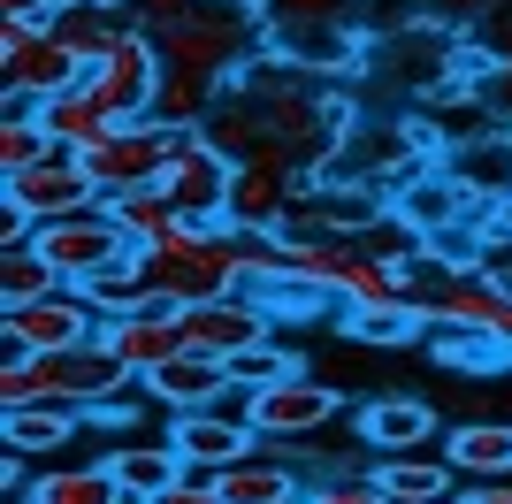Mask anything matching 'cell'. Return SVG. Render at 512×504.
<instances>
[{
	"label": "cell",
	"instance_id": "6da1fadb",
	"mask_svg": "<svg viewBox=\"0 0 512 504\" xmlns=\"http://www.w3.org/2000/svg\"><path fill=\"white\" fill-rule=\"evenodd\" d=\"M199 130L230 161H283L299 176H329L344 153V107L329 100V77L291 62V54L245 62L222 84V100H214V115Z\"/></svg>",
	"mask_w": 512,
	"mask_h": 504
},
{
	"label": "cell",
	"instance_id": "7a4b0ae2",
	"mask_svg": "<svg viewBox=\"0 0 512 504\" xmlns=\"http://www.w3.org/2000/svg\"><path fill=\"white\" fill-rule=\"evenodd\" d=\"M123 8L161 46V62L207 69L222 84L268 54V8L260 0H123Z\"/></svg>",
	"mask_w": 512,
	"mask_h": 504
},
{
	"label": "cell",
	"instance_id": "3957f363",
	"mask_svg": "<svg viewBox=\"0 0 512 504\" xmlns=\"http://www.w3.org/2000/svg\"><path fill=\"white\" fill-rule=\"evenodd\" d=\"M138 252H146V283L169 306L253 291V237L237 230V222H184L169 245H138Z\"/></svg>",
	"mask_w": 512,
	"mask_h": 504
},
{
	"label": "cell",
	"instance_id": "277c9868",
	"mask_svg": "<svg viewBox=\"0 0 512 504\" xmlns=\"http://www.w3.org/2000/svg\"><path fill=\"white\" fill-rule=\"evenodd\" d=\"M406 306L428 329H490L512 344V283L490 260H451V252H421L406 268Z\"/></svg>",
	"mask_w": 512,
	"mask_h": 504
},
{
	"label": "cell",
	"instance_id": "5b68a950",
	"mask_svg": "<svg viewBox=\"0 0 512 504\" xmlns=\"http://www.w3.org/2000/svg\"><path fill=\"white\" fill-rule=\"evenodd\" d=\"M130 382L138 375L115 359V344L92 336V344H69V352H16L8 367H0V405L62 398V405H85V413H107Z\"/></svg>",
	"mask_w": 512,
	"mask_h": 504
},
{
	"label": "cell",
	"instance_id": "8992f818",
	"mask_svg": "<svg viewBox=\"0 0 512 504\" xmlns=\"http://www.w3.org/2000/svg\"><path fill=\"white\" fill-rule=\"evenodd\" d=\"M0 84H8V107H39L69 84H85V54L54 39V23H0Z\"/></svg>",
	"mask_w": 512,
	"mask_h": 504
},
{
	"label": "cell",
	"instance_id": "52a82bcc",
	"mask_svg": "<svg viewBox=\"0 0 512 504\" xmlns=\"http://www.w3.org/2000/svg\"><path fill=\"white\" fill-rule=\"evenodd\" d=\"M31 245L54 260V275H62V283H92L107 260H123V252H130V230L115 222V207H107V199H92V207H77V214L39 222V230H31Z\"/></svg>",
	"mask_w": 512,
	"mask_h": 504
},
{
	"label": "cell",
	"instance_id": "ba28073f",
	"mask_svg": "<svg viewBox=\"0 0 512 504\" xmlns=\"http://www.w3.org/2000/svg\"><path fill=\"white\" fill-rule=\"evenodd\" d=\"M230 184H237V161L214 146L207 130H176V153L161 168V191H169L176 207L192 214V222H222L230 214Z\"/></svg>",
	"mask_w": 512,
	"mask_h": 504
},
{
	"label": "cell",
	"instance_id": "9c48e42d",
	"mask_svg": "<svg viewBox=\"0 0 512 504\" xmlns=\"http://www.w3.org/2000/svg\"><path fill=\"white\" fill-rule=\"evenodd\" d=\"M169 153H176V130H169V123H153V115H130L115 138H100V146L85 153V168H92V184H100V199H115V191L161 184Z\"/></svg>",
	"mask_w": 512,
	"mask_h": 504
},
{
	"label": "cell",
	"instance_id": "30bf717a",
	"mask_svg": "<svg viewBox=\"0 0 512 504\" xmlns=\"http://www.w3.org/2000/svg\"><path fill=\"white\" fill-rule=\"evenodd\" d=\"M0 184H8V207L31 214V230L54 222V214H77V207L100 199V184H92V168H85V153H77V146H54L46 161L16 168V176H0Z\"/></svg>",
	"mask_w": 512,
	"mask_h": 504
},
{
	"label": "cell",
	"instance_id": "8fae6325",
	"mask_svg": "<svg viewBox=\"0 0 512 504\" xmlns=\"http://www.w3.org/2000/svg\"><path fill=\"white\" fill-rule=\"evenodd\" d=\"M92 336H100V306L77 283L8 306V359L16 352H69V344H92Z\"/></svg>",
	"mask_w": 512,
	"mask_h": 504
},
{
	"label": "cell",
	"instance_id": "7c38bea8",
	"mask_svg": "<svg viewBox=\"0 0 512 504\" xmlns=\"http://www.w3.org/2000/svg\"><path fill=\"white\" fill-rule=\"evenodd\" d=\"M169 443H176V459H184V474L192 482H214L230 459H245V451H260V428L253 420H230L222 405H199V413H176L169 420Z\"/></svg>",
	"mask_w": 512,
	"mask_h": 504
},
{
	"label": "cell",
	"instance_id": "4fadbf2b",
	"mask_svg": "<svg viewBox=\"0 0 512 504\" xmlns=\"http://www.w3.org/2000/svg\"><path fill=\"white\" fill-rule=\"evenodd\" d=\"M176 321H184V344H192V352H214V359L276 336V314H268L253 291H222V298H199V306H176Z\"/></svg>",
	"mask_w": 512,
	"mask_h": 504
},
{
	"label": "cell",
	"instance_id": "5bb4252c",
	"mask_svg": "<svg viewBox=\"0 0 512 504\" xmlns=\"http://www.w3.org/2000/svg\"><path fill=\"white\" fill-rule=\"evenodd\" d=\"M161 69H169V62H161V46H153L146 31L130 23L123 39H115V46L100 54V62L85 69V84L100 92L107 107H115V115H146V107H153V92H161Z\"/></svg>",
	"mask_w": 512,
	"mask_h": 504
},
{
	"label": "cell",
	"instance_id": "9a60e30c",
	"mask_svg": "<svg viewBox=\"0 0 512 504\" xmlns=\"http://www.w3.org/2000/svg\"><path fill=\"white\" fill-rule=\"evenodd\" d=\"M337 420V390L329 382H314L299 367V375H283V382H268V390H253V428L268 443H299V436H321Z\"/></svg>",
	"mask_w": 512,
	"mask_h": 504
},
{
	"label": "cell",
	"instance_id": "2e32d148",
	"mask_svg": "<svg viewBox=\"0 0 512 504\" xmlns=\"http://www.w3.org/2000/svg\"><path fill=\"white\" fill-rule=\"evenodd\" d=\"M306 176L283 161H237V184H230V214L222 222H237V230H283L291 222V207H299Z\"/></svg>",
	"mask_w": 512,
	"mask_h": 504
},
{
	"label": "cell",
	"instance_id": "e0dca14e",
	"mask_svg": "<svg viewBox=\"0 0 512 504\" xmlns=\"http://www.w3.org/2000/svg\"><path fill=\"white\" fill-rule=\"evenodd\" d=\"M100 336L115 344V359H123L130 375L146 382L153 367H169L176 352H192L184 344V321H176V306H146V314H115V321H100Z\"/></svg>",
	"mask_w": 512,
	"mask_h": 504
},
{
	"label": "cell",
	"instance_id": "ac0fdd59",
	"mask_svg": "<svg viewBox=\"0 0 512 504\" xmlns=\"http://www.w3.org/2000/svg\"><path fill=\"white\" fill-rule=\"evenodd\" d=\"M138 390H146L153 405H169V413H199V405H214L222 390H230V359H214V352H176L169 367H153Z\"/></svg>",
	"mask_w": 512,
	"mask_h": 504
},
{
	"label": "cell",
	"instance_id": "d6986e66",
	"mask_svg": "<svg viewBox=\"0 0 512 504\" xmlns=\"http://www.w3.org/2000/svg\"><path fill=\"white\" fill-rule=\"evenodd\" d=\"M39 123H46V138H54V146L92 153L100 138H115L130 115H115V107H107L92 84H69V92H54V100H39Z\"/></svg>",
	"mask_w": 512,
	"mask_h": 504
},
{
	"label": "cell",
	"instance_id": "ffe728a7",
	"mask_svg": "<svg viewBox=\"0 0 512 504\" xmlns=\"http://www.w3.org/2000/svg\"><path fill=\"white\" fill-rule=\"evenodd\" d=\"M214 489H222V504H299L306 482L291 459H268V451H245V459H230L222 474H214Z\"/></svg>",
	"mask_w": 512,
	"mask_h": 504
},
{
	"label": "cell",
	"instance_id": "44dd1931",
	"mask_svg": "<svg viewBox=\"0 0 512 504\" xmlns=\"http://www.w3.org/2000/svg\"><path fill=\"white\" fill-rule=\"evenodd\" d=\"M383 482L390 504H444L459 497V466L451 459H421V451H383V466H367Z\"/></svg>",
	"mask_w": 512,
	"mask_h": 504
},
{
	"label": "cell",
	"instance_id": "7402d4cb",
	"mask_svg": "<svg viewBox=\"0 0 512 504\" xmlns=\"http://www.w3.org/2000/svg\"><path fill=\"white\" fill-rule=\"evenodd\" d=\"M46 23H54V39L77 46V54H85V69H92L107 46L130 31V8H123V0H54V16H46Z\"/></svg>",
	"mask_w": 512,
	"mask_h": 504
},
{
	"label": "cell",
	"instance_id": "603a6c76",
	"mask_svg": "<svg viewBox=\"0 0 512 504\" xmlns=\"http://www.w3.org/2000/svg\"><path fill=\"white\" fill-rule=\"evenodd\" d=\"M0 428H8V451H23V459H46V451H62V443L85 428V405H62V398L8 405V413H0Z\"/></svg>",
	"mask_w": 512,
	"mask_h": 504
},
{
	"label": "cell",
	"instance_id": "cb8c5ba5",
	"mask_svg": "<svg viewBox=\"0 0 512 504\" xmlns=\"http://www.w3.org/2000/svg\"><path fill=\"white\" fill-rule=\"evenodd\" d=\"M444 459L459 466V482H512V428L505 420H467L444 436Z\"/></svg>",
	"mask_w": 512,
	"mask_h": 504
},
{
	"label": "cell",
	"instance_id": "d4e9b609",
	"mask_svg": "<svg viewBox=\"0 0 512 504\" xmlns=\"http://www.w3.org/2000/svg\"><path fill=\"white\" fill-rule=\"evenodd\" d=\"M77 291L100 306V321H115V314H146V306H169V298L146 283V252H138V245H130L123 260H107V268L92 275V283H77Z\"/></svg>",
	"mask_w": 512,
	"mask_h": 504
},
{
	"label": "cell",
	"instance_id": "484cf974",
	"mask_svg": "<svg viewBox=\"0 0 512 504\" xmlns=\"http://www.w3.org/2000/svg\"><path fill=\"white\" fill-rule=\"evenodd\" d=\"M360 436L375 451H421L436 436V405L428 398H375V405H360Z\"/></svg>",
	"mask_w": 512,
	"mask_h": 504
},
{
	"label": "cell",
	"instance_id": "4316f807",
	"mask_svg": "<svg viewBox=\"0 0 512 504\" xmlns=\"http://www.w3.org/2000/svg\"><path fill=\"white\" fill-rule=\"evenodd\" d=\"M31 489H39V504H138L107 459H92V466H39Z\"/></svg>",
	"mask_w": 512,
	"mask_h": 504
},
{
	"label": "cell",
	"instance_id": "83f0119b",
	"mask_svg": "<svg viewBox=\"0 0 512 504\" xmlns=\"http://www.w3.org/2000/svg\"><path fill=\"white\" fill-rule=\"evenodd\" d=\"M214 100H222V77H207V69H161V92H153V123H169V130H199L214 115Z\"/></svg>",
	"mask_w": 512,
	"mask_h": 504
},
{
	"label": "cell",
	"instance_id": "f1b7e54d",
	"mask_svg": "<svg viewBox=\"0 0 512 504\" xmlns=\"http://www.w3.org/2000/svg\"><path fill=\"white\" fill-rule=\"evenodd\" d=\"M444 168L459 176V184H467V199H482V207H512V138H482V146H459Z\"/></svg>",
	"mask_w": 512,
	"mask_h": 504
},
{
	"label": "cell",
	"instance_id": "f546056e",
	"mask_svg": "<svg viewBox=\"0 0 512 504\" xmlns=\"http://www.w3.org/2000/svg\"><path fill=\"white\" fill-rule=\"evenodd\" d=\"M107 207H115V222H123V230H130V245H169V237L184 230V222H192V214L176 207V199H169V191H161V184L115 191Z\"/></svg>",
	"mask_w": 512,
	"mask_h": 504
},
{
	"label": "cell",
	"instance_id": "4dcf8cb0",
	"mask_svg": "<svg viewBox=\"0 0 512 504\" xmlns=\"http://www.w3.org/2000/svg\"><path fill=\"white\" fill-rule=\"evenodd\" d=\"M360 23H291V31H276V54H291V62H306V69H352L360 62V39H352Z\"/></svg>",
	"mask_w": 512,
	"mask_h": 504
},
{
	"label": "cell",
	"instance_id": "1f68e13d",
	"mask_svg": "<svg viewBox=\"0 0 512 504\" xmlns=\"http://www.w3.org/2000/svg\"><path fill=\"white\" fill-rule=\"evenodd\" d=\"M107 466L123 474V489H130L138 504L161 497V489L184 474V459H176V443H169V436H161V443H123V451H107Z\"/></svg>",
	"mask_w": 512,
	"mask_h": 504
},
{
	"label": "cell",
	"instance_id": "d6a6232c",
	"mask_svg": "<svg viewBox=\"0 0 512 504\" xmlns=\"http://www.w3.org/2000/svg\"><path fill=\"white\" fill-rule=\"evenodd\" d=\"M46 291H62L54 260H46L31 237H23V245H0V298H8V306H23V298H46Z\"/></svg>",
	"mask_w": 512,
	"mask_h": 504
},
{
	"label": "cell",
	"instance_id": "836d02e7",
	"mask_svg": "<svg viewBox=\"0 0 512 504\" xmlns=\"http://www.w3.org/2000/svg\"><path fill=\"white\" fill-rule=\"evenodd\" d=\"M54 153V138H46L39 107H0V176H16V168L46 161Z\"/></svg>",
	"mask_w": 512,
	"mask_h": 504
},
{
	"label": "cell",
	"instance_id": "e575fe53",
	"mask_svg": "<svg viewBox=\"0 0 512 504\" xmlns=\"http://www.w3.org/2000/svg\"><path fill=\"white\" fill-rule=\"evenodd\" d=\"M428 352L444 359V367H474V375H490V367H505V359H512V344H505V336H490V329H436V336H428Z\"/></svg>",
	"mask_w": 512,
	"mask_h": 504
},
{
	"label": "cell",
	"instance_id": "d590c367",
	"mask_svg": "<svg viewBox=\"0 0 512 504\" xmlns=\"http://www.w3.org/2000/svg\"><path fill=\"white\" fill-rule=\"evenodd\" d=\"M413 329H428V321L413 314L406 298H390V306H344V336L352 344H390V336H413Z\"/></svg>",
	"mask_w": 512,
	"mask_h": 504
},
{
	"label": "cell",
	"instance_id": "8d00e7d4",
	"mask_svg": "<svg viewBox=\"0 0 512 504\" xmlns=\"http://www.w3.org/2000/svg\"><path fill=\"white\" fill-rule=\"evenodd\" d=\"M283 375H299V352L276 344V336H260V344L230 352V382H245V390H268V382H283Z\"/></svg>",
	"mask_w": 512,
	"mask_h": 504
},
{
	"label": "cell",
	"instance_id": "74e56055",
	"mask_svg": "<svg viewBox=\"0 0 512 504\" xmlns=\"http://www.w3.org/2000/svg\"><path fill=\"white\" fill-rule=\"evenodd\" d=\"M253 298H260L276 321H314L321 306H329V291H321V283H306V275H268V283H253Z\"/></svg>",
	"mask_w": 512,
	"mask_h": 504
},
{
	"label": "cell",
	"instance_id": "f35d334b",
	"mask_svg": "<svg viewBox=\"0 0 512 504\" xmlns=\"http://www.w3.org/2000/svg\"><path fill=\"white\" fill-rule=\"evenodd\" d=\"M360 245L375 252V260H390V268H413V260H421V222H406V214H375V222H367L360 230Z\"/></svg>",
	"mask_w": 512,
	"mask_h": 504
},
{
	"label": "cell",
	"instance_id": "ab89813d",
	"mask_svg": "<svg viewBox=\"0 0 512 504\" xmlns=\"http://www.w3.org/2000/svg\"><path fill=\"white\" fill-rule=\"evenodd\" d=\"M268 8V31H291V23H360L367 0H260Z\"/></svg>",
	"mask_w": 512,
	"mask_h": 504
},
{
	"label": "cell",
	"instance_id": "60d3db41",
	"mask_svg": "<svg viewBox=\"0 0 512 504\" xmlns=\"http://www.w3.org/2000/svg\"><path fill=\"white\" fill-rule=\"evenodd\" d=\"M299 504H390V497H383L375 474H329V482H314Z\"/></svg>",
	"mask_w": 512,
	"mask_h": 504
},
{
	"label": "cell",
	"instance_id": "b9f144b4",
	"mask_svg": "<svg viewBox=\"0 0 512 504\" xmlns=\"http://www.w3.org/2000/svg\"><path fill=\"white\" fill-rule=\"evenodd\" d=\"M474 100H482V115H490V123L505 130V123H512V62H490V69H482Z\"/></svg>",
	"mask_w": 512,
	"mask_h": 504
},
{
	"label": "cell",
	"instance_id": "7bdbcfd3",
	"mask_svg": "<svg viewBox=\"0 0 512 504\" xmlns=\"http://www.w3.org/2000/svg\"><path fill=\"white\" fill-rule=\"evenodd\" d=\"M482 54H490V62H512V0H497L490 16H482Z\"/></svg>",
	"mask_w": 512,
	"mask_h": 504
},
{
	"label": "cell",
	"instance_id": "ee69618b",
	"mask_svg": "<svg viewBox=\"0 0 512 504\" xmlns=\"http://www.w3.org/2000/svg\"><path fill=\"white\" fill-rule=\"evenodd\" d=\"M146 504H222V489H214V482H192V474H176V482L161 489V497H146Z\"/></svg>",
	"mask_w": 512,
	"mask_h": 504
},
{
	"label": "cell",
	"instance_id": "f6af8a7d",
	"mask_svg": "<svg viewBox=\"0 0 512 504\" xmlns=\"http://www.w3.org/2000/svg\"><path fill=\"white\" fill-rule=\"evenodd\" d=\"M490 8H497V0H428V16H436V23H451V16H474V23H482Z\"/></svg>",
	"mask_w": 512,
	"mask_h": 504
},
{
	"label": "cell",
	"instance_id": "bcb514c9",
	"mask_svg": "<svg viewBox=\"0 0 512 504\" xmlns=\"http://www.w3.org/2000/svg\"><path fill=\"white\" fill-rule=\"evenodd\" d=\"M467 497H474V504H512V482H474Z\"/></svg>",
	"mask_w": 512,
	"mask_h": 504
},
{
	"label": "cell",
	"instance_id": "7dc6e473",
	"mask_svg": "<svg viewBox=\"0 0 512 504\" xmlns=\"http://www.w3.org/2000/svg\"><path fill=\"white\" fill-rule=\"evenodd\" d=\"M8 504H39V489H31V482H16V489H8Z\"/></svg>",
	"mask_w": 512,
	"mask_h": 504
},
{
	"label": "cell",
	"instance_id": "c3c4849f",
	"mask_svg": "<svg viewBox=\"0 0 512 504\" xmlns=\"http://www.w3.org/2000/svg\"><path fill=\"white\" fill-rule=\"evenodd\" d=\"M444 504H474V497H444Z\"/></svg>",
	"mask_w": 512,
	"mask_h": 504
}]
</instances>
